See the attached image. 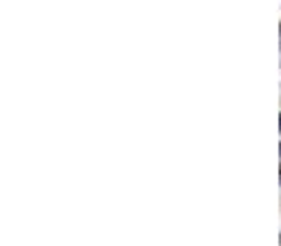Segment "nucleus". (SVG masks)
<instances>
[{"label":"nucleus","mask_w":281,"mask_h":246,"mask_svg":"<svg viewBox=\"0 0 281 246\" xmlns=\"http://www.w3.org/2000/svg\"><path fill=\"white\" fill-rule=\"evenodd\" d=\"M279 153H281V143H279Z\"/></svg>","instance_id":"nucleus-2"},{"label":"nucleus","mask_w":281,"mask_h":246,"mask_svg":"<svg viewBox=\"0 0 281 246\" xmlns=\"http://www.w3.org/2000/svg\"><path fill=\"white\" fill-rule=\"evenodd\" d=\"M279 128H281V114H279Z\"/></svg>","instance_id":"nucleus-1"}]
</instances>
